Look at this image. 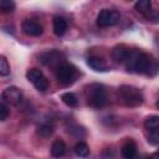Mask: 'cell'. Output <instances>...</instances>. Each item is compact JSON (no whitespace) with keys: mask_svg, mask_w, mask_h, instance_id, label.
Masks as SVG:
<instances>
[{"mask_svg":"<svg viewBox=\"0 0 159 159\" xmlns=\"http://www.w3.org/2000/svg\"><path fill=\"white\" fill-rule=\"evenodd\" d=\"M129 51L130 48L125 45H117L113 47L112 50V57L116 62H119V63H124V61L127 60L128 55H129Z\"/></svg>","mask_w":159,"mask_h":159,"instance_id":"cell-10","label":"cell"},{"mask_svg":"<svg viewBox=\"0 0 159 159\" xmlns=\"http://www.w3.org/2000/svg\"><path fill=\"white\" fill-rule=\"evenodd\" d=\"M148 159H159V150H158V152H155L154 154H152Z\"/></svg>","mask_w":159,"mask_h":159,"instance_id":"cell-24","label":"cell"},{"mask_svg":"<svg viewBox=\"0 0 159 159\" xmlns=\"http://www.w3.org/2000/svg\"><path fill=\"white\" fill-rule=\"evenodd\" d=\"M86 99H87V104L92 108L98 109V108L104 107L107 103V93H106L104 87L98 83H92L87 86Z\"/></svg>","mask_w":159,"mask_h":159,"instance_id":"cell-3","label":"cell"},{"mask_svg":"<svg viewBox=\"0 0 159 159\" xmlns=\"http://www.w3.org/2000/svg\"><path fill=\"white\" fill-rule=\"evenodd\" d=\"M62 58H63V55L56 50L47 51L40 56V61L46 66H53V65L60 66V65H62V63H60L62 61Z\"/></svg>","mask_w":159,"mask_h":159,"instance_id":"cell-9","label":"cell"},{"mask_svg":"<svg viewBox=\"0 0 159 159\" xmlns=\"http://www.w3.org/2000/svg\"><path fill=\"white\" fill-rule=\"evenodd\" d=\"M124 65L127 71L133 73L152 75L157 71V63L153 57L139 50H130Z\"/></svg>","mask_w":159,"mask_h":159,"instance_id":"cell-1","label":"cell"},{"mask_svg":"<svg viewBox=\"0 0 159 159\" xmlns=\"http://www.w3.org/2000/svg\"><path fill=\"white\" fill-rule=\"evenodd\" d=\"M21 29H22L24 34H26L27 36H34V37H37V36L42 35V32H43L42 26L32 19H25L21 24Z\"/></svg>","mask_w":159,"mask_h":159,"instance_id":"cell-8","label":"cell"},{"mask_svg":"<svg viewBox=\"0 0 159 159\" xmlns=\"http://www.w3.org/2000/svg\"><path fill=\"white\" fill-rule=\"evenodd\" d=\"M119 20H120V14L117 10L103 9L99 11L96 22L99 27H109V26L117 25L119 22Z\"/></svg>","mask_w":159,"mask_h":159,"instance_id":"cell-5","label":"cell"},{"mask_svg":"<svg viewBox=\"0 0 159 159\" xmlns=\"http://www.w3.org/2000/svg\"><path fill=\"white\" fill-rule=\"evenodd\" d=\"M67 30V21L62 16H55L53 17V32L56 36L65 35Z\"/></svg>","mask_w":159,"mask_h":159,"instance_id":"cell-15","label":"cell"},{"mask_svg":"<svg viewBox=\"0 0 159 159\" xmlns=\"http://www.w3.org/2000/svg\"><path fill=\"white\" fill-rule=\"evenodd\" d=\"M147 140L152 145H158L159 144V129L157 130H150L147 135Z\"/></svg>","mask_w":159,"mask_h":159,"instance_id":"cell-22","label":"cell"},{"mask_svg":"<svg viewBox=\"0 0 159 159\" xmlns=\"http://www.w3.org/2000/svg\"><path fill=\"white\" fill-rule=\"evenodd\" d=\"M0 10L2 14H9L15 10V2L11 0H1L0 1Z\"/></svg>","mask_w":159,"mask_h":159,"instance_id":"cell-20","label":"cell"},{"mask_svg":"<svg viewBox=\"0 0 159 159\" xmlns=\"http://www.w3.org/2000/svg\"><path fill=\"white\" fill-rule=\"evenodd\" d=\"M78 76V71L77 68L71 65V63H62L57 67V72H56V78L57 81L63 84V86H68V84H72L76 78Z\"/></svg>","mask_w":159,"mask_h":159,"instance_id":"cell-4","label":"cell"},{"mask_svg":"<svg viewBox=\"0 0 159 159\" xmlns=\"http://www.w3.org/2000/svg\"><path fill=\"white\" fill-rule=\"evenodd\" d=\"M75 153L81 157V158H84L89 154V148L88 145L84 143V142H78L76 145H75Z\"/></svg>","mask_w":159,"mask_h":159,"instance_id":"cell-19","label":"cell"},{"mask_svg":"<svg viewBox=\"0 0 159 159\" xmlns=\"http://www.w3.org/2000/svg\"><path fill=\"white\" fill-rule=\"evenodd\" d=\"M66 144L63 140L61 139H56L52 142V145H51V154L53 158H61L65 155L66 153Z\"/></svg>","mask_w":159,"mask_h":159,"instance_id":"cell-14","label":"cell"},{"mask_svg":"<svg viewBox=\"0 0 159 159\" xmlns=\"http://www.w3.org/2000/svg\"><path fill=\"white\" fill-rule=\"evenodd\" d=\"M155 106L159 108V98H158V101H157V103H155Z\"/></svg>","mask_w":159,"mask_h":159,"instance_id":"cell-25","label":"cell"},{"mask_svg":"<svg viewBox=\"0 0 159 159\" xmlns=\"http://www.w3.org/2000/svg\"><path fill=\"white\" fill-rule=\"evenodd\" d=\"M87 65H88L92 70H94V71H97V72H106V71L109 70L107 62H106L103 58L98 57V56H89V57L87 58Z\"/></svg>","mask_w":159,"mask_h":159,"instance_id":"cell-11","label":"cell"},{"mask_svg":"<svg viewBox=\"0 0 159 159\" xmlns=\"http://www.w3.org/2000/svg\"><path fill=\"white\" fill-rule=\"evenodd\" d=\"M53 129H55V127L51 120H43V122L39 123V125H37V134L42 138H48L52 135Z\"/></svg>","mask_w":159,"mask_h":159,"instance_id":"cell-13","label":"cell"},{"mask_svg":"<svg viewBox=\"0 0 159 159\" xmlns=\"http://www.w3.org/2000/svg\"><path fill=\"white\" fill-rule=\"evenodd\" d=\"M26 77L34 84V87L36 89H39L41 92H45L48 88V81L39 68H30L26 72Z\"/></svg>","mask_w":159,"mask_h":159,"instance_id":"cell-6","label":"cell"},{"mask_svg":"<svg viewBox=\"0 0 159 159\" xmlns=\"http://www.w3.org/2000/svg\"><path fill=\"white\" fill-rule=\"evenodd\" d=\"M134 9L143 15H148L152 12V2L149 0H139L134 4Z\"/></svg>","mask_w":159,"mask_h":159,"instance_id":"cell-16","label":"cell"},{"mask_svg":"<svg viewBox=\"0 0 159 159\" xmlns=\"http://www.w3.org/2000/svg\"><path fill=\"white\" fill-rule=\"evenodd\" d=\"M144 127L147 130H157L159 129V116H149L144 120Z\"/></svg>","mask_w":159,"mask_h":159,"instance_id":"cell-17","label":"cell"},{"mask_svg":"<svg viewBox=\"0 0 159 159\" xmlns=\"http://www.w3.org/2000/svg\"><path fill=\"white\" fill-rule=\"evenodd\" d=\"M61 99H62V102H63L67 107H76V106L78 104V99H77V97H76L72 92H66V93H63L62 97H61Z\"/></svg>","mask_w":159,"mask_h":159,"instance_id":"cell-18","label":"cell"},{"mask_svg":"<svg viewBox=\"0 0 159 159\" xmlns=\"http://www.w3.org/2000/svg\"><path fill=\"white\" fill-rule=\"evenodd\" d=\"M1 99L5 104L9 106H19L22 101V92L17 87H7L1 93Z\"/></svg>","mask_w":159,"mask_h":159,"instance_id":"cell-7","label":"cell"},{"mask_svg":"<svg viewBox=\"0 0 159 159\" xmlns=\"http://www.w3.org/2000/svg\"><path fill=\"white\" fill-rule=\"evenodd\" d=\"M117 93L120 102L127 107H138L144 102V96L142 91L133 86L123 84L118 88Z\"/></svg>","mask_w":159,"mask_h":159,"instance_id":"cell-2","label":"cell"},{"mask_svg":"<svg viewBox=\"0 0 159 159\" xmlns=\"http://www.w3.org/2000/svg\"><path fill=\"white\" fill-rule=\"evenodd\" d=\"M120 154L123 157V159H134L137 155V144L134 143V140L128 139L120 149Z\"/></svg>","mask_w":159,"mask_h":159,"instance_id":"cell-12","label":"cell"},{"mask_svg":"<svg viewBox=\"0 0 159 159\" xmlns=\"http://www.w3.org/2000/svg\"><path fill=\"white\" fill-rule=\"evenodd\" d=\"M10 112H9V108H7V104H5L4 102L0 103V120L4 122L7 119Z\"/></svg>","mask_w":159,"mask_h":159,"instance_id":"cell-23","label":"cell"},{"mask_svg":"<svg viewBox=\"0 0 159 159\" xmlns=\"http://www.w3.org/2000/svg\"><path fill=\"white\" fill-rule=\"evenodd\" d=\"M10 73V65L5 56H0V75L1 76H7Z\"/></svg>","mask_w":159,"mask_h":159,"instance_id":"cell-21","label":"cell"}]
</instances>
